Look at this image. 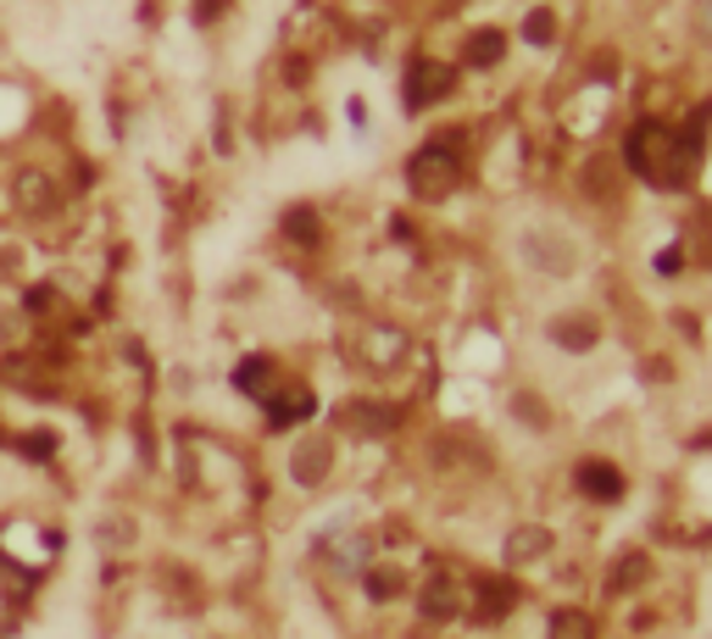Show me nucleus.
<instances>
[{"instance_id":"1","label":"nucleus","mask_w":712,"mask_h":639,"mask_svg":"<svg viewBox=\"0 0 712 639\" xmlns=\"http://www.w3.org/2000/svg\"><path fill=\"white\" fill-rule=\"evenodd\" d=\"M630 167L657 190H679L690 178V139L674 134L668 123H635L630 134Z\"/></svg>"},{"instance_id":"2","label":"nucleus","mask_w":712,"mask_h":639,"mask_svg":"<svg viewBox=\"0 0 712 639\" xmlns=\"http://www.w3.org/2000/svg\"><path fill=\"white\" fill-rule=\"evenodd\" d=\"M463 184V156L452 145H423L412 161H407V190L418 201H440Z\"/></svg>"},{"instance_id":"3","label":"nucleus","mask_w":712,"mask_h":639,"mask_svg":"<svg viewBox=\"0 0 712 639\" xmlns=\"http://www.w3.org/2000/svg\"><path fill=\"white\" fill-rule=\"evenodd\" d=\"M452 83H457V72H445L440 61H412V72H407V107L423 112V107L445 101V96H452Z\"/></svg>"},{"instance_id":"4","label":"nucleus","mask_w":712,"mask_h":639,"mask_svg":"<svg viewBox=\"0 0 712 639\" xmlns=\"http://www.w3.org/2000/svg\"><path fill=\"white\" fill-rule=\"evenodd\" d=\"M312 390H279V395H267V423H274V428H290V423H301V417H312Z\"/></svg>"},{"instance_id":"5","label":"nucleus","mask_w":712,"mask_h":639,"mask_svg":"<svg viewBox=\"0 0 712 639\" xmlns=\"http://www.w3.org/2000/svg\"><path fill=\"white\" fill-rule=\"evenodd\" d=\"M579 490L590 495V501H618L623 495V473L612 468V462H579Z\"/></svg>"},{"instance_id":"6","label":"nucleus","mask_w":712,"mask_h":639,"mask_svg":"<svg viewBox=\"0 0 712 639\" xmlns=\"http://www.w3.org/2000/svg\"><path fill=\"white\" fill-rule=\"evenodd\" d=\"M234 390L267 401V395H274V361H267V356H245L240 368H234Z\"/></svg>"},{"instance_id":"7","label":"nucleus","mask_w":712,"mask_h":639,"mask_svg":"<svg viewBox=\"0 0 712 639\" xmlns=\"http://www.w3.org/2000/svg\"><path fill=\"white\" fill-rule=\"evenodd\" d=\"M546 634H552V639H596V617L579 612V606H557Z\"/></svg>"},{"instance_id":"8","label":"nucleus","mask_w":712,"mask_h":639,"mask_svg":"<svg viewBox=\"0 0 712 639\" xmlns=\"http://www.w3.org/2000/svg\"><path fill=\"white\" fill-rule=\"evenodd\" d=\"M546 551H552V534L546 528H518L507 539V562H541Z\"/></svg>"},{"instance_id":"9","label":"nucleus","mask_w":712,"mask_h":639,"mask_svg":"<svg viewBox=\"0 0 712 639\" xmlns=\"http://www.w3.org/2000/svg\"><path fill=\"white\" fill-rule=\"evenodd\" d=\"M285 234L301 239V245H323V223H318L312 206H290V212H285Z\"/></svg>"},{"instance_id":"10","label":"nucleus","mask_w":712,"mask_h":639,"mask_svg":"<svg viewBox=\"0 0 712 639\" xmlns=\"http://www.w3.org/2000/svg\"><path fill=\"white\" fill-rule=\"evenodd\" d=\"M501 51H507V40H501L496 29H479V34L468 40V67H496Z\"/></svg>"},{"instance_id":"11","label":"nucleus","mask_w":712,"mask_h":639,"mask_svg":"<svg viewBox=\"0 0 712 639\" xmlns=\"http://www.w3.org/2000/svg\"><path fill=\"white\" fill-rule=\"evenodd\" d=\"M423 612L434 617V623H445L457 612V590H452V579H434L429 590H423Z\"/></svg>"},{"instance_id":"12","label":"nucleus","mask_w":712,"mask_h":639,"mask_svg":"<svg viewBox=\"0 0 712 639\" xmlns=\"http://www.w3.org/2000/svg\"><path fill=\"white\" fill-rule=\"evenodd\" d=\"M479 590V617L490 623V617H507L512 612V590L507 584H496V579H485V584H474Z\"/></svg>"},{"instance_id":"13","label":"nucleus","mask_w":712,"mask_h":639,"mask_svg":"<svg viewBox=\"0 0 712 639\" xmlns=\"http://www.w3.org/2000/svg\"><path fill=\"white\" fill-rule=\"evenodd\" d=\"M345 423H363L356 434H385V428L396 423V406H351V412H345Z\"/></svg>"},{"instance_id":"14","label":"nucleus","mask_w":712,"mask_h":639,"mask_svg":"<svg viewBox=\"0 0 712 639\" xmlns=\"http://www.w3.org/2000/svg\"><path fill=\"white\" fill-rule=\"evenodd\" d=\"M523 40H529V45H552V40H557V18H552V12H529Z\"/></svg>"},{"instance_id":"15","label":"nucleus","mask_w":712,"mask_h":639,"mask_svg":"<svg viewBox=\"0 0 712 639\" xmlns=\"http://www.w3.org/2000/svg\"><path fill=\"white\" fill-rule=\"evenodd\" d=\"M557 339L568 350H585V345H596V323H557Z\"/></svg>"},{"instance_id":"16","label":"nucleus","mask_w":712,"mask_h":639,"mask_svg":"<svg viewBox=\"0 0 712 639\" xmlns=\"http://www.w3.org/2000/svg\"><path fill=\"white\" fill-rule=\"evenodd\" d=\"M646 573V557H623V568H612V590H630Z\"/></svg>"},{"instance_id":"17","label":"nucleus","mask_w":712,"mask_h":639,"mask_svg":"<svg viewBox=\"0 0 712 639\" xmlns=\"http://www.w3.org/2000/svg\"><path fill=\"white\" fill-rule=\"evenodd\" d=\"M396 590H401V579H396V573H368V595H379V601H385V595H396Z\"/></svg>"}]
</instances>
